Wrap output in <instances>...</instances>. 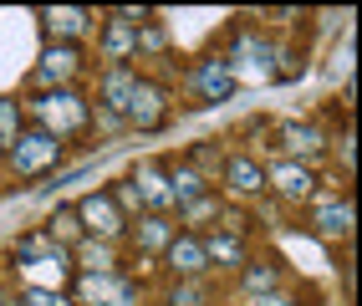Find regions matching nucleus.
Instances as JSON below:
<instances>
[{
  "label": "nucleus",
  "mask_w": 362,
  "mask_h": 306,
  "mask_svg": "<svg viewBox=\"0 0 362 306\" xmlns=\"http://www.w3.org/2000/svg\"><path fill=\"white\" fill-rule=\"evenodd\" d=\"M276 281H281V271H276L271 261H260V266H250V271H245V291L271 296V291H276Z\"/></svg>",
  "instance_id": "4be33fe9"
},
{
  "label": "nucleus",
  "mask_w": 362,
  "mask_h": 306,
  "mask_svg": "<svg viewBox=\"0 0 362 306\" xmlns=\"http://www.w3.org/2000/svg\"><path fill=\"white\" fill-rule=\"evenodd\" d=\"M255 306H301V301H291V296H260Z\"/></svg>",
  "instance_id": "a878e982"
},
{
  "label": "nucleus",
  "mask_w": 362,
  "mask_h": 306,
  "mask_svg": "<svg viewBox=\"0 0 362 306\" xmlns=\"http://www.w3.org/2000/svg\"><path fill=\"white\" fill-rule=\"evenodd\" d=\"M133 52H138V26H128V20H107V31H103V57H107V66H128Z\"/></svg>",
  "instance_id": "ddd939ff"
},
{
  "label": "nucleus",
  "mask_w": 362,
  "mask_h": 306,
  "mask_svg": "<svg viewBox=\"0 0 362 306\" xmlns=\"http://www.w3.org/2000/svg\"><path fill=\"white\" fill-rule=\"evenodd\" d=\"M92 11H82V6H62V11H41V26H46V36H52L57 46H71L77 36H87L92 31Z\"/></svg>",
  "instance_id": "39448f33"
},
{
  "label": "nucleus",
  "mask_w": 362,
  "mask_h": 306,
  "mask_svg": "<svg viewBox=\"0 0 362 306\" xmlns=\"http://www.w3.org/2000/svg\"><path fill=\"white\" fill-rule=\"evenodd\" d=\"M265 189H276L281 199L301 204V199H311V189H317V174H311L306 163H276V169L265 174Z\"/></svg>",
  "instance_id": "423d86ee"
},
{
  "label": "nucleus",
  "mask_w": 362,
  "mask_h": 306,
  "mask_svg": "<svg viewBox=\"0 0 362 306\" xmlns=\"http://www.w3.org/2000/svg\"><path fill=\"white\" fill-rule=\"evenodd\" d=\"M204 261H220V266H240V261H245V245H240V235H230V230L209 235V240H204Z\"/></svg>",
  "instance_id": "a211bd4d"
},
{
  "label": "nucleus",
  "mask_w": 362,
  "mask_h": 306,
  "mask_svg": "<svg viewBox=\"0 0 362 306\" xmlns=\"http://www.w3.org/2000/svg\"><path fill=\"white\" fill-rule=\"evenodd\" d=\"M112 286H117V271H107V276H82V296L87 301H98V306H107V296H112Z\"/></svg>",
  "instance_id": "5701e85b"
},
{
  "label": "nucleus",
  "mask_w": 362,
  "mask_h": 306,
  "mask_svg": "<svg viewBox=\"0 0 362 306\" xmlns=\"http://www.w3.org/2000/svg\"><path fill=\"white\" fill-rule=\"evenodd\" d=\"M71 255L82 261V266H77L82 276H107V271H117V261H112V245H107V240H92V235L71 245Z\"/></svg>",
  "instance_id": "dca6fc26"
},
{
  "label": "nucleus",
  "mask_w": 362,
  "mask_h": 306,
  "mask_svg": "<svg viewBox=\"0 0 362 306\" xmlns=\"http://www.w3.org/2000/svg\"><path fill=\"white\" fill-rule=\"evenodd\" d=\"M36 107V117H41V133H52L57 138V143H62V138H71V133H82L87 128V102L77 98V92H71V87H57V92H41V98L31 102Z\"/></svg>",
  "instance_id": "f257e3e1"
},
{
  "label": "nucleus",
  "mask_w": 362,
  "mask_h": 306,
  "mask_svg": "<svg viewBox=\"0 0 362 306\" xmlns=\"http://www.w3.org/2000/svg\"><path fill=\"white\" fill-rule=\"evenodd\" d=\"M77 220H82V230L92 235V240H117V235H123V225H128V215L112 204V194H107V189L87 194V199L77 204Z\"/></svg>",
  "instance_id": "7ed1b4c3"
},
{
  "label": "nucleus",
  "mask_w": 362,
  "mask_h": 306,
  "mask_svg": "<svg viewBox=\"0 0 362 306\" xmlns=\"http://www.w3.org/2000/svg\"><path fill=\"white\" fill-rule=\"evenodd\" d=\"M21 306H71L62 291H46V286H26V296H21Z\"/></svg>",
  "instance_id": "b1692460"
},
{
  "label": "nucleus",
  "mask_w": 362,
  "mask_h": 306,
  "mask_svg": "<svg viewBox=\"0 0 362 306\" xmlns=\"http://www.w3.org/2000/svg\"><path fill=\"white\" fill-rule=\"evenodd\" d=\"M57 158H62V143H57L52 133H41V128L16 133V143L6 148V163L16 169V179H36V174H46Z\"/></svg>",
  "instance_id": "f03ea898"
},
{
  "label": "nucleus",
  "mask_w": 362,
  "mask_h": 306,
  "mask_svg": "<svg viewBox=\"0 0 362 306\" xmlns=\"http://www.w3.org/2000/svg\"><path fill=\"white\" fill-rule=\"evenodd\" d=\"M0 163H6V148H0Z\"/></svg>",
  "instance_id": "bb28decb"
},
{
  "label": "nucleus",
  "mask_w": 362,
  "mask_h": 306,
  "mask_svg": "<svg viewBox=\"0 0 362 306\" xmlns=\"http://www.w3.org/2000/svg\"><path fill=\"white\" fill-rule=\"evenodd\" d=\"M163 255H168V266H174L184 281H199V276L209 271V261H204V240H199V235H174V240L163 245Z\"/></svg>",
  "instance_id": "1a4fd4ad"
},
{
  "label": "nucleus",
  "mask_w": 362,
  "mask_h": 306,
  "mask_svg": "<svg viewBox=\"0 0 362 306\" xmlns=\"http://www.w3.org/2000/svg\"><path fill=\"white\" fill-rule=\"evenodd\" d=\"M209 291L199 286V281H184V286H174V306H204Z\"/></svg>",
  "instance_id": "393cba45"
},
{
  "label": "nucleus",
  "mask_w": 362,
  "mask_h": 306,
  "mask_svg": "<svg viewBox=\"0 0 362 306\" xmlns=\"http://www.w3.org/2000/svg\"><path fill=\"white\" fill-rule=\"evenodd\" d=\"M77 72H82V52H77V46H46V52H41V66H36V82L66 87Z\"/></svg>",
  "instance_id": "9b49d317"
},
{
  "label": "nucleus",
  "mask_w": 362,
  "mask_h": 306,
  "mask_svg": "<svg viewBox=\"0 0 362 306\" xmlns=\"http://www.w3.org/2000/svg\"><path fill=\"white\" fill-rule=\"evenodd\" d=\"M168 240H174V225H168V220H158V215L138 220V245L143 250H163Z\"/></svg>",
  "instance_id": "aec40b11"
},
{
  "label": "nucleus",
  "mask_w": 362,
  "mask_h": 306,
  "mask_svg": "<svg viewBox=\"0 0 362 306\" xmlns=\"http://www.w3.org/2000/svg\"><path fill=\"white\" fill-rule=\"evenodd\" d=\"M21 133V102L16 98H0V148H11Z\"/></svg>",
  "instance_id": "412c9836"
},
{
  "label": "nucleus",
  "mask_w": 362,
  "mask_h": 306,
  "mask_svg": "<svg viewBox=\"0 0 362 306\" xmlns=\"http://www.w3.org/2000/svg\"><path fill=\"white\" fill-rule=\"evenodd\" d=\"M271 61H276V52H271V46H265L260 36H250V31L240 36V41H235V52L225 57V66H230V77H235V82H240V77H276V72H271Z\"/></svg>",
  "instance_id": "20e7f679"
},
{
  "label": "nucleus",
  "mask_w": 362,
  "mask_h": 306,
  "mask_svg": "<svg viewBox=\"0 0 362 306\" xmlns=\"http://www.w3.org/2000/svg\"><path fill=\"white\" fill-rule=\"evenodd\" d=\"M189 87H194V98H204V102H225L240 82L230 77V66H225V61H199V66H194V77H189Z\"/></svg>",
  "instance_id": "9d476101"
},
{
  "label": "nucleus",
  "mask_w": 362,
  "mask_h": 306,
  "mask_svg": "<svg viewBox=\"0 0 362 306\" xmlns=\"http://www.w3.org/2000/svg\"><path fill=\"white\" fill-rule=\"evenodd\" d=\"M281 138H286V148H291V153H317L322 148V128L317 123H286Z\"/></svg>",
  "instance_id": "6ab92c4d"
},
{
  "label": "nucleus",
  "mask_w": 362,
  "mask_h": 306,
  "mask_svg": "<svg viewBox=\"0 0 362 306\" xmlns=\"http://www.w3.org/2000/svg\"><path fill=\"white\" fill-rule=\"evenodd\" d=\"M128 179H133V189H138L143 204H153V209H168V204H174V194H168V163L148 158V163H138Z\"/></svg>",
  "instance_id": "0eeeda50"
},
{
  "label": "nucleus",
  "mask_w": 362,
  "mask_h": 306,
  "mask_svg": "<svg viewBox=\"0 0 362 306\" xmlns=\"http://www.w3.org/2000/svg\"><path fill=\"white\" fill-rule=\"evenodd\" d=\"M133 87H138V72H133V66H107L103 82H98L103 107H107V112H123V107H128V98H133Z\"/></svg>",
  "instance_id": "f8f14e48"
},
{
  "label": "nucleus",
  "mask_w": 362,
  "mask_h": 306,
  "mask_svg": "<svg viewBox=\"0 0 362 306\" xmlns=\"http://www.w3.org/2000/svg\"><path fill=\"white\" fill-rule=\"evenodd\" d=\"M311 230L327 235V240H332V235H347V230H352V199H347V194L327 199L317 215H311Z\"/></svg>",
  "instance_id": "2eb2a0df"
},
{
  "label": "nucleus",
  "mask_w": 362,
  "mask_h": 306,
  "mask_svg": "<svg viewBox=\"0 0 362 306\" xmlns=\"http://www.w3.org/2000/svg\"><path fill=\"white\" fill-rule=\"evenodd\" d=\"M225 184L235 194H260L265 189V169L255 158H245V153H235V158H225Z\"/></svg>",
  "instance_id": "4468645a"
},
{
  "label": "nucleus",
  "mask_w": 362,
  "mask_h": 306,
  "mask_svg": "<svg viewBox=\"0 0 362 306\" xmlns=\"http://www.w3.org/2000/svg\"><path fill=\"white\" fill-rule=\"evenodd\" d=\"M138 128H158L163 117H168V102H163V87L158 82H143L138 77V87H133V98H128V107H123Z\"/></svg>",
  "instance_id": "6e6552de"
},
{
  "label": "nucleus",
  "mask_w": 362,
  "mask_h": 306,
  "mask_svg": "<svg viewBox=\"0 0 362 306\" xmlns=\"http://www.w3.org/2000/svg\"><path fill=\"white\" fill-rule=\"evenodd\" d=\"M46 240L52 245H77L82 240V220H77V209H52V220H46Z\"/></svg>",
  "instance_id": "f3484780"
}]
</instances>
